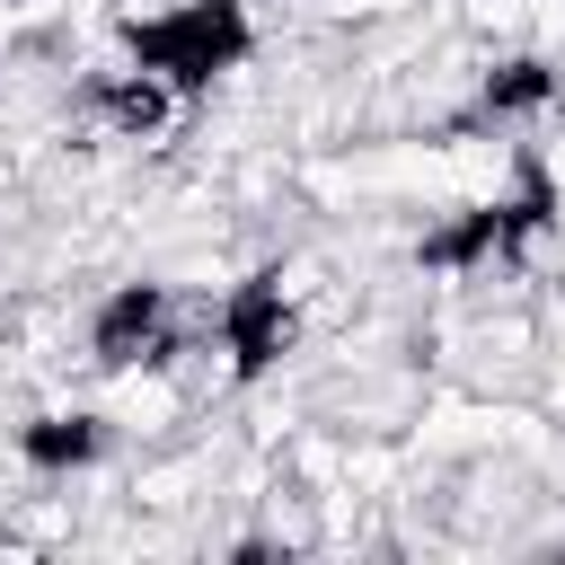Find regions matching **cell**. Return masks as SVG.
<instances>
[{"instance_id":"3957f363","label":"cell","mask_w":565,"mask_h":565,"mask_svg":"<svg viewBox=\"0 0 565 565\" xmlns=\"http://www.w3.org/2000/svg\"><path fill=\"white\" fill-rule=\"evenodd\" d=\"M177 353V300L168 282H115L88 318V362L97 371H159Z\"/></svg>"},{"instance_id":"ba28073f","label":"cell","mask_w":565,"mask_h":565,"mask_svg":"<svg viewBox=\"0 0 565 565\" xmlns=\"http://www.w3.org/2000/svg\"><path fill=\"white\" fill-rule=\"evenodd\" d=\"M547 106H556V62L547 53H512L477 88V124H521V115H547Z\"/></svg>"},{"instance_id":"52a82bcc","label":"cell","mask_w":565,"mask_h":565,"mask_svg":"<svg viewBox=\"0 0 565 565\" xmlns=\"http://www.w3.org/2000/svg\"><path fill=\"white\" fill-rule=\"evenodd\" d=\"M88 106H97L124 141H150V132L177 115V88L150 79V71H97V79H88Z\"/></svg>"},{"instance_id":"5b68a950","label":"cell","mask_w":565,"mask_h":565,"mask_svg":"<svg viewBox=\"0 0 565 565\" xmlns=\"http://www.w3.org/2000/svg\"><path fill=\"white\" fill-rule=\"evenodd\" d=\"M556 212H565V194H556L547 159H539V150H521V159H512V194H494V221H503V265H512V256H530V247L556 230Z\"/></svg>"},{"instance_id":"8992f818","label":"cell","mask_w":565,"mask_h":565,"mask_svg":"<svg viewBox=\"0 0 565 565\" xmlns=\"http://www.w3.org/2000/svg\"><path fill=\"white\" fill-rule=\"evenodd\" d=\"M415 265H424V274H477V265H503V221H494V203H459L441 230H424V238H415Z\"/></svg>"},{"instance_id":"6da1fadb","label":"cell","mask_w":565,"mask_h":565,"mask_svg":"<svg viewBox=\"0 0 565 565\" xmlns=\"http://www.w3.org/2000/svg\"><path fill=\"white\" fill-rule=\"evenodd\" d=\"M256 53V18L247 0H168L150 18H124V62L168 79L177 97H203L212 79H230Z\"/></svg>"},{"instance_id":"9c48e42d","label":"cell","mask_w":565,"mask_h":565,"mask_svg":"<svg viewBox=\"0 0 565 565\" xmlns=\"http://www.w3.org/2000/svg\"><path fill=\"white\" fill-rule=\"evenodd\" d=\"M0 9H9V0H0Z\"/></svg>"},{"instance_id":"7a4b0ae2","label":"cell","mask_w":565,"mask_h":565,"mask_svg":"<svg viewBox=\"0 0 565 565\" xmlns=\"http://www.w3.org/2000/svg\"><path fill=\"white\" fill-rule=\"evenodd\" d=\"M291 335H300V318H291L282 265L238 274V282H230V300H221V353H230V380H238V388H256L265 371H282Z\"/></svg>"},{"instance_id":"277c9868","label":"cell","mask_w":565,"mask_h":565,"mask_svg":"<svg viewBox=\"0 0 565 565\" xmlns=\"http://www.w3.org/2000/svg\"><path fill=\"white\" fill-rule=\"evenodd\" d=\"M18 459H26L35 477H79V468L106 459V424H97L88 406H44V415L18 424Z\"/></svg>"}]
</instances>
